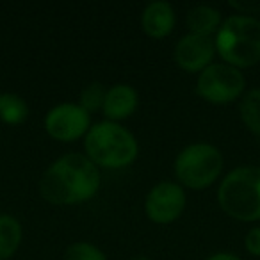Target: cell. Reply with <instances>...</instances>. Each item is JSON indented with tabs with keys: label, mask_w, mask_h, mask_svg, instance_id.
I'll use <instances>...</instances> for the list:
<instances>
[{
	"label": "cell",
	"mask_w": 260,
	"mask_h": 260,
	"mask_svg": "<svg viewBox=\"0 0 260 260\" xmlns=\"http://www.w3.org/2000/svg\"><path fill=\"white\" fill-rule=\"evenodd\" d=\"M223 212L235 221H260V166H237L224 175L217 189Z\"/></svg>",
	"instance_id": "obj_4"
},
{
	"label": "cell",
	"mask_w": 260,
	"mask_h": 260,
	"mask_svg": "<svg viewBox=\"0 0 260 260\" xmlns=\"http://www.w3.org/2000/svg\"><path fill=\"white\" fill-rule=\"evenodd\" d=\"M187 207L185 189L178 182L162 180L155 184L145 200V212L157 224H170L184 214Z\"/></svg>",
	"instance_id": "obj_8"
},
{
	"label": "cell",
	"mask_w": 260,
	"mask_h": 260,
	"mask_svg": "<svg viewBox=\"0 0 260 260\" xmlns=\"http://www.w3.org/2000/svg\"><path fill=\"white\" fill-rule=\"evenodd\" d=\"M45 130L59 143H73L84 139L91 128V114L79 104H59L45 116Z\"/></svg>",
	"instance_id": "obj_7"
},
{
	"label": "cell",
	"mask_w": 260,
	"mask_h": 260,
	"mask_svg": "<svg viewBox=\"0 0 260 260\" xmlns=\"http://www.w3.org/2000/svg\"><path fill=\"white\" fill-rule=\"evenodd\" d=\"M221 61L239 70L260 62V20L256 16L232 15L223 20L214 36Z\"/></svg>",
	"instance_id": "obj_3"
},
{
	"label": "cell",
	"mask_w": 260,
	"mask_h": 260,
	"mask_svg": "<svg viewBox=\"0 0 260 260\" xmlns=\"http://www.w3.org/2000/svg\"><path fill=\"white\" fill-rule=\"evenodd\" d=\"M30 114L25 98L16 93H0V121L6 125H22Z\"/></svg>",
	"instance_id": "obj_14"
},
{
	"label": "cell",
	"mask_w": 260,
	"mask_h": 260,
	"mask_svg": "<svg viewBox=\"0 0 260 260\" xmlns=\"http://www.w3.org/2000/svg\"><path fill=\"white\" fill-rule=\"evenodd\" d=\"M232 9L237 11V15H244V16H255L260 13V2H253V0H244V2H235V0H230L228 2Z\"/></svg>",
	"instance_id": "obj_18"
},
{
	"label": "cell",
	"mask_w": 260,
	"mask_h": 260,
	"mask_svg": "<svg viewBox=\"0 0 260 260\" xmlns=\"http://www.w3.org/2000/svg\"><path fill=\"white\" fill-rule=\"evenodd\" d=\"M207 260H242L241 256L234 255V253H228V251H219V253H214L210 255Z\"/></svg>",
	"instance_id": "obj_20"
},
{
	"label": "cell",
	"mask_w": 260,
	"mask_h": 260,
	"mask_svg": "<svg viewBox=\"0 0 260 260\" xmlns=\"http://www.w3.org/2000/svg\"><path fill=\"white\" fill-rule=\"evenodd\" d=\"M185 23H187L189 34L214 38L223 23V16H221L219 9L207 4H200L189 9Z\"/></svg>",
	"instance_id": "obj_12"
},
{
	"label": "cell",
	"mask_w": 260,
	"mask_h": 260,
	"mask_svg": "<svg viewBox=\"0 0 260 260\" xmlns=\"http://www.w3.org/2000/svg\"><path fill=\"white\" fill-rule=\"evenodd\" d=\"M216 57V43L214 38L185 34L177 41L173 50V59L178 68L187 73H202L210 66Z\"/></svg>",
	"instance_id": "obj_9"
},
{
	"label": "cell",
	"mask_w": 260,
	"mask_h": 260,
	"mask_svg": "<svg viewBox=\"0 0 260 260\" xmlns=\"http://www.w3.org/2000/svg\"><path fill=\"white\" fill-rule=\"evenodd\" d=\"M139 105V94L128 84H114L107 89L102 112L107 121L121 123L134 114Z\"/></svg>",
	"instance_id": "obj_11"
},
{
	"label": "cell",
	"mask_w": 260,
	"mask_h": 260,
	"mask_svg": "<svg viewBox=\"0 0 260 260\" xmlns=\"http://www.w3.org/2000/svg\"><path fill=\"white\" fill-rule=\"evenodd\" d=\"M84 155L100 170H123L139 155L136 136L121 123L98 121L84 138Z\"/></svg>",
	"instance_id": "obj_2"
},
{
	"label": "cell",
	"mask_w": 260,
	"mask_h": 260,
	"mask_svg": "<svg viewBox=\"0 0 260 260\" xmlns=\"http://www.w3.org/2000/svg\"><path fill=\"white\" fill-rule=\"evenodd\" d=\"M246 93V77L242 70L226 62H212L196 79V94L212 105H228L241 100Z\"/></svg>",
	"instance_id": "obj_6"
},
{
	"label": "cell",
	"mask_w": 260,
	"mask_h": 260,
	"mask_svg": "<svg viewBox=\"0 0 260 260\" xmlns=\"http://www.w3.org/2000/svg\"><path fill=\"white\" fill-rule=\"evenodd\" d=\"M23 239L22 223L11 214H0V260H9Z\"/></svg>",
	"instance_id": "obj_13"
},
{
	"label": "cell",
	"mask_w": 260,
	"mask_h": 260,
	"mask_svg": "<svg viewBox=\"0 0 260 260\" xmlns=\"http://www.w3.org/2000/svg\"><path fill=\"white\" fill-rule=\"evenodd\" d=\"M224 168V157L210 143H192L177 155L173 164L177 182L184 189L203 191L216 184Z\"/></svg>",
	"instance_id": "obj_5"
},
{
	"label": "cell",
	"mask_w": 260,
	"mask_h": 260,
	"mask_svg": "<svg viewBox=\"0 0 260 260\" xmlns=\"http://www.w3.org/2000/svg\"><path fill=\"white\" fill-rule=\"evenodd\" d=\"M105 94H107V87L102 82H89L87 86H84V89L80 91L79 96V105L84 109L86 112L93 114V112L102 111L105 102Z\"/></svg>",
	"instance_id": "obj_16"
},
{
	"label": "cell",
	"mask_w": 260,
	"mask_h": 260,
	"mask_svg": "<svg viewBox=\"0 0 260 260\" xmlns=\"http://www.w3.org/2000/svg\"><path fill=\"white\" fill-rule=\"evenodd\" d=\"M102 171L84 153H66L50 164L40 178L41 198L59 207L80 205L98 194Z\"/></svg>",
	"instance_id": "obj_1"
},
{
	"label": "cell",
	"mask_w": 260,
	"mask_h": 260,
	"mask_svg": "<svg viewBox=\"0 0 260 260\" xmlns=\"http://www.w3.org/2000/svg\"><path fill=\"white\" fill-rule=\"evenodd\" d=\"M175 9L166 0H153L145 6L141 13V29L153 40H164L175 29Z\"/></svg>",
	"instance_id": "obj_10"
},
{
	"label": "cell",
	"mask_w": 260,
	"mask_h": 260,
	"mask_svg": "<svg viewBox=\"0 0 260 260\" xmlns=\"http://www.w3.org/2000/svg\"><path fill=\"white\" fill-rule=\"evenodd\" d=\"M132 260H150L148 256H136V258H132Z\"/></svg>",
	"instance_id": "obj_21"
},
{
	"label": "cell",
	"mask_w": 260,
	"mask_h": 260,
	"mask_svg": "<svg viewBox=\"0 0 260 260\" xmlns=\"http://www.w3.org/2000/svg\"><path fill=\"white\" fill-rule=\"evenodd\" d=\"M239 116L246 128L260 138V89H249L239 100Z\"/></svg>",
	"instance_id": "obj_15"
},
{
	"label": "cell",
	"mask_w": 260,
	"mask_h": 260,
	"mask_svg": "<svg viewBox=\"0 0 260 260\" xmlns=\"http://www.w3.org/2000/svg\"><path fill=\"white\" fill-rule=\"evenodd\" d=\"M64 260H107V256L93 242L79 241L66 248Z\"/></svg>",
	"instance_id": "obj_17"
},
{
	"label": "cell",
	"mask_w": 260,
	"mask_h": 260,
	"mask_svg": "<svg viewBox=\"0 0 260 260\" xmlns=\"http://www.w3.org/2000/svg\"><path fill=\"white\" fill-rule=\"evenodd\" d=\"M246 251L253 256H260V226H253L244 237Z\"/></svg>",
	"instance_id": "obj_19"
}]
</instances>
